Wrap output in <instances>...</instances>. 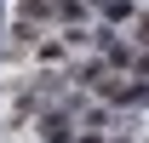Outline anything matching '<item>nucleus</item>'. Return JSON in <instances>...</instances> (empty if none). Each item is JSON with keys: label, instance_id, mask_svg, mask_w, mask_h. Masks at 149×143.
Segmentation results:
<instances>
[{"label": "nucleus", "instance_id": "f257e3e1", "mask_svg": "<svg viewBox=\"0 0 149 143\" xmlns=\"http://www.w3.org/2000/svg\"><path fill=\"white\" fill-rule=\"evenodd\" d=\"M40 132H46L52 143H69V115H63V109H52V115L40 120Z\"/></svg>", "mask_w": 149, "mask_h": 143}, {"label": "nucleus", "instance_id": "f03ea898", "mask_svg": "<svg viewBox=\"0 0 149 143\" xmlns=\"http://www.w3.org/2000/svg\"><path fill=\"white\" fill-rule=\"evenodd\" d=\"M40 17H52V0H23L17 6V23H40Z\"/></svg>", "mask_w": 149, "mask_h": 143}, {"label": "nucleus", "instance_id": "20e7f679", "mask_svg": "<svg viewBox=\"0 0 149 143\" xmlns=\"http://www.w3.org/2000/svg\"><path fill=\"white\" fill-rule=\"evenodd\" d=\"M97 6H103V0H97Z\"/></svg>", "mask_w": 149, "mask_h": 143}, {"label": "nucleus", "instance_id": "7ed1b4c3", "mask_svg": "<svg viewBox=\"0 0 149 143\" xmlns=\"http://www.w3.org/2000/svg\"><path fill=\"white\" fill-rule=\"evenodd\" d=\"M103 12H109V23H126L132 17V0H103Z\"/></svg>", "mask_w": 149, "mask_h": 143}]
</instances>
